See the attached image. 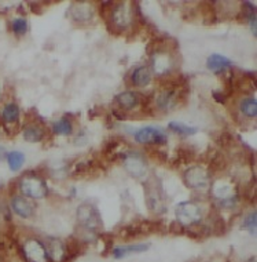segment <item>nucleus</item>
<instances>
[{
    "label": "nucleus",
    "mask_w": 257,
    "mask_h": 262,
    "mask_svg": "<svg viewBox=\"0 0 257 262\" xmlns=\"http://www.w3.org/2000/svg\"><path fill=\"white\" fill-rule=\"evenodd\" d=\"M18 188L23 196H28L31 199H43L48 193V188L44 180L33 174L23 176L19 180Z\"/></svg>",
    "instance_id": "f257e3e1"
},
{
    "label": "nucleus",
    "mask_w": 257,
    "mask_h": 262,
    "mask_svg": "<svg viewBox=\"0 0 257 262\" xmlns=\"http://www.w3.org/2000/svg\"><path fill=\"white\" fill-rule=\"evenodd\" d=\"M22 254L28 262H47L50 258L45 244L36 239L27 240L22 244Z\"/></svg>",
    "instance_id": "f03ea898"
},
{
    "label": "nucleus",
    "mask_w": 257,
    "mask_h": 262,
    "mask_svg": "<svg viewBox=\"0 0 257 262\" xmlns=\"http://www.w3.org/2000/svg\"><path fill=\"white\" fill-rule=\"evenodd\" d=\"M176 220L183 225H193L201 220V210L193 202H183L177 204L175 211Z\"/></svg>",
    "instance_id": "7ed1b4c3"
},
{
    "label": "nucleus",
    "mask_w": 257,
    "mask_h": 262,
    "mask_svg": "<svg viewBox=\"0 0 257 262\" xmlns=\"http://www.w3.org/2000/svg\"><path fill=\"white\" fill-rule=\"evenodd\" d=\"M77 220L87 231H96L100 225V217L91 204H82L77 208Z\"/></svg>",
    "instance_id": "20e7f679"
},
{
    "label": "nucleus",
    "mask_w": 257,
    "mask_h": 262,
    "mask_svg": "<svg viewBox=\"0 0 257 262\" xmlns=\"http://www.w3.org/2000/svg\"><path fill=\"white\" fill-rule=\"evenodd\" d=\"M185 182L191 189H205L209 186V174L203 167L194 166L186 170Z\"/></svg>",
    "instance_id": "39448f33"
},
{
    "label": "nucleus",
    "mask_w": 257,
    "mask_h": 262,
    "mask_svg": "<svg viewBox=\"0 0 257 262\" xmlns=\"http://www.w3.org/2000/svg\"><path fill=\"white\" fill-rule=\"evenodd\" d=\"M134 138H135L138 144H167L165 133L161 128H157V127H143V128L136 131Z\"/></svg>",
    "instance_id": "423d86ee"
},
{
    "label": "nucleus",
    "mask_w": 257,
    "mask_h": 262,
    "mask_svg": "<svg viewBox=\"0 0 257 262\" xmlns=\"http://www.w3.org/2000/svg\"><path fill=\"white\" fill-rule=\"evenodd\" d=\"M70 15L76 23H88L94 17V9L90 3L77 2V3H73L72 9H70Z\"/></svg>",
    "instance_id": "0eeeda50"
},
{
    "label": "nucleus",
    "mask_w": 257,
    "mask_h": 262,
    "mask_svg": "<svg viewBox=\"0 0 257 262\" xmlns=\"http://www.w3.org/2000/svg\"><path fill=\"white\" fill-rule=\"evenodd\" d=\"M124 167H125L126 171L130 172L132 177H135V178H142V177L146 176V172H147V166H146V163H144L138 155H130V156L124 160Z\"/></svg>",
    "instance_id": "6e6552de"
},
{
    "label": "nucleus",
    "mask_w": 257,
    "mask_h": 262,
    "mask_svg": "<svg viewBox=\"0 0 257 262\" xmlns=\"http://www.w3.org/2000/svg\"><path fill=\"white\" fill-rule=\"evenodd\" d=\"M11 210H13L19 218H31L35 212V206L22 196H14L11 199Z\"/></svg>",
    "instance_id": "1a4fd4ad"
},
{
    "label": "nucleus",
    "mask_w": 257,
    "mask_h": 262,
    "mask_svg": "<svg viewBox=\"0 0 257 262\" xmlns=\"http://www.w3.org/2000/svg\"><path fill=\"white\" fill-rule=\"evenodd\" d=\"M112 21L120 29H125L131 24V10L126 3L117 5L112 11Z\"/></svg>",
    "instance_id": "9d476101"
},
{
    "label": "nucleus",
    "mask_w": 257,
    "mask_h": 262,
    "mask_svg": "<svg viewBox=\"0 0 257 262\" xmlns=\"http://www.w3.org/2000/svg\"><path fill=\"white\" fill-rule=\"evenodd\" d=\"M207 67L213 73H223L224 71H227V69H230L233 67V62L227 57H224V55L212 54L208 57Z\"/></svg>",
    "instance_id": "9b49d317"
},
{
    "label": "nucleus",
    "mask_w": 257,
    "mask_h": 262,
    "mask_svg": "<svg viewBox=\"0 0 257 262\" xmlns=\"http://www.w3.org/2000/svg\"><path fill=\"white\" fill-rule=\"evenodd\" d=\"M150 249V244L147 243H138V244H130V246H118L113 250V257L120 259L126 255H131V254H138V253H144Z\"/></svg>",
    "instance_id": "f8f14e48"
},
{
    "label": "nucleus",
    "mask_w": 257,
    "mask_h": 262,
    "mask_svg": "<svg viewBox=\"0 0 257 262\" xmlns=\"http://www.w3.org/2000/svg\"><path fill=\"white\" fill-rule=\"evenodd\" d=\"M132 84L136 87H146L149 86L151 81V72L147 67H138V68L132 72L131 76Z\"/></svg>",
    "instance_id": "ddd939ff"
},
{
    "label": "nucleus",
    "mask_w": 257,
    "mask_h": 262,
    "mask_svg": "<svg viewBox=\"0 0 257 262\" xmlns=\"http://www.w3.org/2000/svg\"><path fill=\"white\" fill-rule=\"evenodd\" d=\"M117 104L125 111L134 109L136 105L139 104V95L134 93V91H122L121 94H118L116 97Z\"/></svg>",
    "instance_id": "4468645a"
},
{
    "label": "nucleus",
    "mask_w": 257,
    "mask_h": 262,
    "mask_svg": "<svg viewBox=\"0 0 257 262\" xmlns=\"http://www.w3.org/2000/svg\"><path fill=\"white\" fill-rule=\"evenodd\" d=\"M176 93L175 91H171V90H165L163 93H160L157 95V106L161 111H171V109L175 108L176 105Z\"/></svg>",
    "instance_id": "2eb2a0df"
},
{
    "label": "nucleus",
    "mask_w": 257,
    "mask_h": 262,
    "mask_svg": "<svg viewBox=\"0 0 257 262\" xmlns=\"http://www.w3.org/2000/svg\"><path fill=\"white\" fill-rule=\"evenodd\" d=\"M22 137L27 142L35 144V142H40L44 138V133H43L41 127L36 126V124H29V126L23 127Z\"/></svg>",
    "instance_id": "dca6fc26"
},
{
    "label": "nucleus",
    "mask_w": 257,
    "mask_h": 262,
    "mask_svg": "<svg viewBox=\"0 0 257 262\" xmlns=\"http://www.w3.org/2000/svg\"><path fill=\"white\" fill-rule=\"evenodd\" d=\"M6 160H7L10 170L13 172H17L22 168L23 163H25V155L19 150H11V152H7Z\"/></svg>",
    "instance_id": "f3484780"
},
{
    "label": "nucleus",
    "mask_w": 257,
    "mask_h": 262,
    "mask_svg": "<svg viewBox=\"0 0 257 262\" xmlns=\"http://www.w3.org/2000/svg\"><path fill=\"white\" fill-rule=\"evenodd\" d=\"M2 119L3 122L7 123V124H13V123H17L19 119V106L14 102H9L7 105H5V108L2 111Z\"/></svg>",
    "instance_id": "a211bd4d"
},
{
    "label": "nucleus",
    "mask_w": 257,
    "mask_h": 262,
    "mask_svg": "<svg viewBox=\"0 0 257 262\" xmlns=\"http://www.w3.org/2000/svg\"><path fill=\"white\" fill-rule=\"evenodd\" d=\"M239 111L245 115L246 118L254 119L257 116V101L254 97H248L245 98L241 105H239Z\"/></svg>",
    "instance_id": "6ab92c4d"
},
{
    "label": "nucleus",
    "mask_w": 257,
    "mask_h": 262,
    "mask_svg": "<svg viewBox=\"0 0 257 262\" xmlns=\"http://www.w3.org/2000/svg\"><path fill=\"white\" fill-rule=\"evenodd\" d=\"M53 131L57 136H70L73 133V126L69 119L62 118L53 124Z\"/></svg>",
    "instance_id": "aec40b11"
},
{
    "label": "nucleus",
    "mask_w": 257,
    "mask_h": 262,
    "mask_svg": "<svg viewBox=\"0 0 257 262\" xmlns=\"http://www.w3.org/2000/svg\"><path fill=\"white\" fill-rule=\"evenodd\" d=\"M153 68L158 75H163L171 68V59L167 54H157L153 58Z\"/></svg>",
    "instance_id": "412c9836"
},
{
    "label": "nucleus",
    "mask_w": 257,
    "mask_h": 262,
    "mask_svg": "<svg viewBox=\"0 0 257 262\" xmlns=\"http://www.w3.org/2000/svg\"><path fill=\"white\" fill-rule=\"evenodd\" d=\"M231 193H233V186L228 182H216V185L213 186V194L217 199H228V198H231Z\"/></svg>",
    "instance_id": "4be33fe9"
},
{
    "label": "nucleus",
    "mask_w": 257,
    "mask_h": 262,
    "mask_svg": "<svg viewBox=\"0 0 257 262\" xmlns=\"http://www.w3.org/2000/svg\"><path fill=\"white\" fill-rule=\"evenodd\" d=\"M169 128H171L172 131L177 133V134H181V136H185V137L194 136L195 133L198 131V128H197V127L187 126V124H183V123H179V122L169 123Z\"/></svg>",
    "instance_id": "5701e85b"
},
{
    "label": "nucleus",
    "mask_w": 257,
    "mask_h": 262,
    "mask_svg": "<svg viewBox=\"0 0 257 262\" xmlns=\"http://www.w3.org/2000/svg\"><path fill=\"white\" fill-rule=\"evenodd\" d=\"M11 31L17 35V36H22L28 31V21L23 17H18V18H14L11 21Z\"/></svg>",
    "instance_id": "b1692460"
},
{
    "label": "nucleus",
    "mask_w": 257,
    "mask_h": 262,
    "mask_svg": "<svg viewBox=\"0 0 257 262\" xmlns=\"http://www.w3.org/2000/svg\"><path fill=\"white\" fill-rule=\"evenodd\" d=\"M256 211L249 212V215L242 222V226L246 228L250 233H254L256 232Z\"/></svg>",
    "instance_id": "393cba45"
},
{
    "label": "nucleus",
    "mask_w": 257,
    "mask_h": 262,
    "mask_svg": "<svg viewBox=\"0 0 257 262\" xmlns=\"http://www.w3.org/2000/svg\"><path fill=\"white\" fill-rule=\"evenodd\" d=\"M6 156H7V152H6L5 148H3V146L0 145V162H2L3 159H5Z\"/></svg>",
    "instance_id": "a878e982"
}]
</instances>
